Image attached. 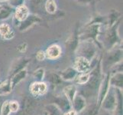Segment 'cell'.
Here are the masks:
<instances>
[{
    "instance_id": "cell-16",
    "label": "cell",
    "mask_w": 123,
    "mask_h": 115,
    "mask_svg": "<svg viewBox=\"0 0 123 115\" xmlns=\"http://www.w3.org/2000/svg\"><path fill=\"white\" fill-rule=\"evenodd\" d=\"M109 84L113 86L122 88V73H117L111 79H109Z\"/></svg>"
},
{
    "instance_id": "cell-3",
    "label": "cell",
    "mask_w": 123,
    "mask_h": 115,
    "mask_svg": "<svg viewBox=\"0 0 123 115\" xmlns=\"http://www.w3.org/2000/svg\"><path fill=\"white\" fill-rule=\"evenodd\" d=\"M99 27L100 23H91L90 25H89L86 29L82 35L81 38L83 40L85 39L86 41H89L90 39L95 38L99 33Z\"/></svg>"
},
{
    "instance_id": "cell-27",
    "label": "cell",
    "mask_w": 123,
    "mask_h": 115,
    "mask_svg": "<svg viewBox=\"0 0 123 115\" xmlns=\"http://www.w3.org/2000/svg\"><path fill=\"white\" fill-rule=\"evenodd\" d=\"M9 109L12 112H17L19 109V104L16 101H9Z\"/></svg>"
},
{
    "instance_id": "cell-18",
    "label": "cell",
    "mask_w": 123,
    "mask_h": 115,
    "mask_svg": "<svg viewBox=\"0 0 123 115\" xmlns=\"http://www.w3.org/2000/svg\"><path fill=\"white\" fill-rule=\"evenodd\" d=\"M45 9L50 14H54L57 12V4L55 0H47L45 2Z\"/></svg>"
},
{
    "instance_id": "cell-15",
    "label": "cell",
    "mask_w": 123,
    "mask_h": 115,
    "mask_svg": "<svg viewBox=\"0 0 123 115\" xmlns=\"http://www.w3.org/2000/svg\"><path fill=\"white\" fill-rule=\"evenodd\" d=\"M63 91H64L67 99L72 103V101H73L76 96V94H77V88H76V86L75 85H70V86L65 88Z\"/></svg>"
},
{
    "instance_id": "cell-22",
    "label": "cell",
    "mask_w": 123,
    "mask_h": 115,
    "mask_svg": "<svg viewBox=\"0 0 123 115\" xmlns=\"http://www.w3.org/2000/svg\"><path fill=\"white\" fill-rule=\"evenodd\" d=\"M97 113H98V108L96 106H90L82 110L81 115H97Z\"/></svg>"
},
{
    "instance_id": "cell-36",
    "label": "cell",
    "mask_w": 123,
    "mask_h": 115,
    "mask_svg": "<svg viewBox=\"0 0 123 115\" xmlns=\"http://www.w3.org/2000/svg\"><path fill=\"white\" fill-rule=\"evenodd\" d=\"M0 1H4V0H0Z\"/></svg>"
},
{
    "instance_id": "cell-6",
    "label": "cell",
    "mask_w": 123,
    "mask_h": 115,
    "mask_svg": "<svg viewBox=\"0 0 123 115\" xmlns=\"http://www.w3.org/2000/svg\"><path fill=\"white\" fill-rule=\"evenodd\" d=\"M47 85L43 82H35L33 83L30 87V91L31 94L35 96H41L43 95L47 91Z\"/></svg>"
},
{
    "instance_id": "cell-33",
    "label": "cell",
    "mask_w": 123,
    "mask_h": 115,
    "mask_svg": "<svg viewBox=\"0 0 123 115\" xmlns=\"http://www.w3.org/2000/svg\"><path fill=\"white\" fill-rule=\"evenodd\" d=\"M64 115H77V112H75L74 110H70V111L67 112Z\"/></svg>"
},
{
    "instance_id": "cell-17",
    "label": "cell",
    "mask_w": 123,
    "mask_h": 115,
    "mask_svg": "<svg viewBox=\"0 0 123 115\" xmlns=\"http://www.w3.org/2000/svg\"><path fill=\"white\" fill-rule=\"evenodd\" d=\"M28 62V60L25 58H22V59H19V60L15 63L14 66L12 67V74L13 73H17V71H22L24 68H25V65H26Z\"/></svg>"
},
{
    "instance_id": "cell-26",
    "label": "cell",
    "mask_w": 123,
    "mask_h": 115,
    "mask_svg": "<svg viewBox=\"0 0 123 115\" xmlns=\"http://www.w3.org/2000/svg\"><path fill=\"white\" fill-rule=\"evenodd\" d=\"M24 1L25 0H8V3L10 6L18 8L20 6L24 5Z\"/></svg>"
},
{
    "instance_id": "cell-32",
    "label": "cell",
    "mask_w": 123,
    "mask_h": 115,
    "mask_svg": "<svg viewBox=\"0 0 123 115\" xmlns=\"http://www.w3.org/2000/svg\"><path fill=\"white\" fill-rule=\"evenodd\" d=\"M26 49H27V44L26 43H22V44H21L20 45L18 46V50L21 52H25Z\"/></svg>"
},
{
    "instance_id": "cell-7",
    "label": "cell",
    "mask_w": 123,
    "mask_h": 115,
    "mask_svg": "<svg viewBox=\"0 0 123 115\" xmlns=\"http://www.w3.org/2000/svg\"><path fill=\"white\" fill-rule=\"evenodd\" d=\"M61 54V48L58 45H52L46 50L45 56L48 59L54 60L59 58Z\"/></svg>"
},
{
    "instance_id": "cell-29",
    "label": "cell",
    "mask_w": 123,
    "mask_h": 115,
    "mask_svg": "<svg viewBox=\"0 0 123 115\" xmlns=\"http://www.w3.org/2000/svg\"><path fill=\"white\" fill-rule=\"evenodd\" d=\"M49 80L53 84H58V83L61 82V77H59L56 74H50V76H49Z\"/></svg>"
},
{
    "instance_id": "cell-4",
    "label": "cell",
    "mask_w": 123,
    "mask_h": 115,
    "mask_svg": "<svg viewBox=\"0 0 123 115\" xmlns=\"http://www.w3.org/2000/svg\"><path fill=\"white\" fill-rule=\"evenodd\" d=\"M74 69L80 73H86L90 69V61L84 57L79 56L75 59Z\"/></svg>"
},
{
    "instance_id": "cell-12",
    "label": "cell",
    "mask_w": 123,
    "mask_h": 115,
    "mask_svg": "<svg viewBox=\"0 0 123 115\" xmlns=\"http://www.w3.org/2000/svg\"><path fill=\"white\" fill-rule=\"evenodd\" d=\"M109 76H107L106 78H104L103 81L101 85H100V88H99V104H101L103 102L105 96L106 95V94L109 89Z\"/></svg>"
},
{
    "instance_id": "cell-8",
    "label": "cell",
    "mask_w": 123,
    "mask_h": 115,
    "mask_svg": "<svg viewBox=\"0 0 123 115\" xmlns=\"http://www.w3.org/2000/svg\"><path fill=\"white\" fill-rule=\"evenodd\" d=\"M0 35L6 40L12 39L15 35V32L11 26L7 23L0 24Z\"/></svg>"
},
{
    "instance_id": "cell-14",
    "label": "cell",
    "mask_w": 123,
    "mask_h": 115,
    "mask_svg": "<svg viewBox=\"0 0 123 115\" xmlns=\"http://www.w3.org/2000/svg\"><path fill=\"white\" fill-rule=\"evenodd\" d=\"M77 71H76L73 68H68L67 69L64 70L62 71V73L61 74V78L63 80H67V81H70L76 78L77 76Z\"/></svg>"
},
{
    "instance_id": "cell-1",
    "label": "cell",
    "mask_w": 123,
    "mask_h": 115,
    "mask_svg": "<svg viewBox=\"0 0 123 115\" xmlns=\"http://www.w3.org/2000/svg\"><path fill=\"white\" fill-rule=\"evenodd\" d=\"M79 53L80 54V56L84 57L87 60L90 61L93 58L96 54V48L90 41H85L78 47Z\"/></svg>"
},
{
    "instance_id": "cell-30",
    "label": "cell",
    "mask_w": 123,
    "mask_h": 115,
    "mask_svg": "<svg viewBox=\"0 0 123 115\" xmlns=\"http://www.w3.org/2000/svg\"><path fill=\"white\" fill-rule=\"evenodd\" d=\"M46 58L45 56V53L43 52V51H38L36 54V58L38 61H44V58Z\"/></svg>"
},
{
    "instance_id": "cell-35",
    "label": "cell",
    "mask_w": 123,
    "mask_h": 115,
    "mask_svg": "<svg viewBox=\"0 0 123 115\" xmlns=\"http://www.w3.org/2000/svg\"><path fill=\"white\" fill-rule=\"evenodd\" d=\"M3 104V101H2V97L0 96V111H1V108H2V105Z\"/></svg>"
},
{
    "instance_id": "cell-28",
    "label": "cell",
    "mask_w": 123,
    "mask_h": 115,
    "mask_svg": "<svg viewBox=\"0 0 123 115\" xmlns=\"http://www.w3.org/2000/svg\"><path fill=\"white\" fill-rule=\"evenodd\" d=\"M44 74V70L43 68H39L35 71V73H34V77H35L36 79L40 81L43 78Z\"/></svg>"
},
{
    "instance_id": "cell-25",
    "label": "cell",
    "mask_w": 123,
    "mask_h": 115,
    "mask_svg": "<svg viewBox=\"0 0 123 115\" xmlns=\"http://www.w3.org/2000/svg\"><path fill=\"white\" fill-rule=\"evenodd\" d=\"M11 111L9 109V101H6L5 102H3L0 114H1V115H9Z\"/></svg>"
},
{
    "instance_id": "cell-19",
    "label": "cell",
    "mask_w": 123,
    "mask_h": 115,
    "mask_svg": "<svg viewBox=\"0 0 123 115\" xmlns=\"http://www.w3.org/2000/svg\"><path fill=\"white\" fill-rule=\"evenodd\" d=\"M12 11L10 6H2L1 9H0V20L7 19L12 15Z\"/></svg>"
},
{
    "instance_id": "cell-2",
    "label": "cell",
    "mask_w": 123,
    "mask_h": 115,
    "mask_svg": "<svg viewBox=\"0 0 123 115\" xmlns=\"http://www.w3.org/2000/svg\"><path fill=\"white\" fill-rule=\"evenodd\" d=\"M117 105V99H116V94L111 89H109V91L105 96L103 101V108L105 110H115Z\"/></svg>"
},
{
    "instance_id": "cell-5",
    "label": "cell",
    "mask_w": 123,
    "mask_h": 115,
    "mask_svg": "<svg viewBox=\"0 0 123 115\" xmlns=\"http://www.w3.org/2000/svg\"><path fill=\"white\" fill-rule=\"evenodd\" d=\"M41 21V19L39 18L38 16L35 15H29L26 19L24 21L21 22L19 25V30L20 31H25L31 28L33 25L36 23H39Z\"/></svg>"
},
{
    "instance_id": "cell-24",
    "label": "cell",
    "mask_w": 123,
    "mask_h": 115,
    "mask_svg": "<svg viewBox=\"0 0 123 115\" xmlns=\"http://www.w3.org/2000/svg\"><path fill=\"white\" fill-rule=\"evenodd\" d=\"M89 78H90V73L86 72V73H82L81 74H80L77 78V83L80 84H86L88 81Z\"/></svg>"
},
{
    "instance_id": "cell-10",
    "label": "cell",
    "mask_w": 123,
    "mask_h": 115,
    "mask_svg": "<svg viewBox=\"0 0 123 115\" xmlns=\"http://www.w3.org/2000/svg\"><path fill=\"white\" fill-rule=\"evenodd\" d=\"M118 22H116L112 27H110V29L109 30L107 35H106V41L109 45H113L117 42V40L118 39V36L117 34V26Z\"/></svg>"
},
{
    "instance_id": "cell-31",
    "label": "cell",
    "mask_w": 123,
    "mask_h": 115,
    "mask_svg": "<svg viewBox=\"0 0 123 115\" xmlns=\"http://www.w3.org/2000/svg\"><path fill=\"white\" fill-rule=\"evenodd\" d=\"M76 2L80 5H89L93 2V0H76Z\"/></svg>"
},
{
    "instance_id": "cell-20",
    "label": "cell",
    "mask_w": 123,
    "mask_h": 115,
    "mask_svg": "<svg viewBox=\"0 0 123 115\" xmlns=\"http://www.w3.org/2000/svg\"><path fill=\"white\" fill-rule=\"evenodd\" d=\"M56 104L57 105V107L60 110H68L70 107L69 101L67 98H64V97H59V98H57L56 101Z\"/></svg>"
},
{
    "instance_id": "cell-34",
    "label": "cell",
    "mask_w": 123,
    "mask_h": 115,
    "mask_svg": "<svg viewBox=\"0 0 123 115\" xmlns=\"http://www.w3.org/2000/svg\"><path fill=\"white\" fill-rule=\"evenodd\" d=\"M43 1H44V0H32V2L35 3V5H36V4H37H37H40Z\"/></svg>"
},
{
    "instance_id": "cell-9",
    "label": "cell",
    "mask_w": 123,
    "mask_h": 115,
    "mask_svg": "<svg viewBox=\"0 0 123 115\" xmlns=\"http://www.w3.org/2000/svg\"><path fill=\"white\" fill-rule=\"evenodd\" d=\"M28 15L29 9L25 5L20 6L18 8H16V10L15 12V19L19 21L20 22L24 21Z\"/></svg>"
},
{
    "instance_id": "cell-13",
    "label": "cell",
    "mask_w": 123,
    "mask_h": 115,
    "mask_svg": "<svg viewBox=\"0 0 123 115\" xmlns=\"http://www.w3.org/2000/svg\"><path fill=\"white\" fill-rule=\"evenodd\" d=\"M27 75V70L26 69H22V71H20L14 75V77L11 79L10 81V85H11V88H14L15 85L18 84L20 81H22L23 79Z\"/></svg>"
},
{
    "instance_id": "cell-23",
    "label": "cell",
    "mask_w": 123,
    "mask_h": 115,
    "mask_svg": "<svg viewBox=\"0 0 123 115\" xmlns=\"http://www.w3.org/2000/svg\"><path fill=\"white\" fill-rule=\"evenodd\" d=\"M47 111L48 115H61V110L54 104L47 106Z\"/></svg>"
},
{
    "instance_id": "cell-21",
    "label": "cell",
    "mask_w": 123,
    "mask_h": 115,
    "mask_svg": "<svg viewBox=\"0 0 123 115\" xmlns=\"http://www.w3.org/2000/svg\"><path fill=\"white\" fill-rule=\"evenodd\" d=\"M121 15L120 12H118L117 10H112L111 12V13L109 15V27H112V25L116 24L117 22V19L119 18Z\"/></svg>"
},
{
    "instance_id": "cell-11",
    "label": "cell",
    "mask_w": 123,
    "mask_h": 115,
    "mask_svg": "<svg viewBox=\"0 0 123 115\" xmlns=\"http://www.w3.org/2000/svg\"><path fill=\"white\" fill-rule=\"evenodd\" d=\"M72 106L75 112H81L86 108V101L82 96L76 95L72 101Z\"/></svg>"
}]
</instances>
